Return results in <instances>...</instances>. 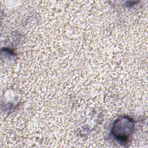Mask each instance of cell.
Instances as JSON below:
<instances>
[{"mask_svg":"<svg viewBox=\"0 0 148 148\" xmlns=\"http://www.w3.org/2000/svg\"><path fill=\"white\" fill-rule=\"evenodd\" d=\"M134 125L130 119L123 118L117 120L113 128V134L116 139L125 142L132 131Z\"/></svg>","mask_w":148,"mask_h":148,"instance_id":"1","label":"cell"}]
</instances>
